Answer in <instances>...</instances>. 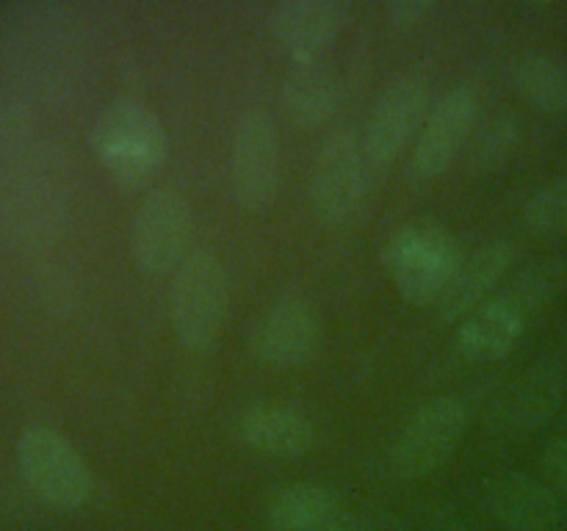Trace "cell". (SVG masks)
Segmentation results:
<instances>
[{
	"mask_svg": "<svg viewBox=\"0 0 567 531\" xmlns=\"http://www.w3.org/2000/svg\"><path fill=\"white\" fill-rule=\"evenodd\" d=\"M92 147L116 180L142 183L164 166L169 138L153 108L136 100H116L94 119Z\"/></svg>",
	"mask_w": 567,
	"mask_h": 531,
	"instance_id": "cell-1",
	"label": "cell"
},
{
	"mask_svg": "<svg viewBox=\"0 0 567 531\" xmlns=\"http://www.w3.org/2000/svg\"><path fill=\"white\" fill-rule=\"evenodd\" d=\"M230 277L225 263L208 249L188 252L172 274L169 321L172 332L188 352L214 346L227 319Z\"/></svg>",
	"mask_w": 567,
	"mask_h": 531,
	"instance_id": "cell-2",
	"label": "cell"
},
{
	"mask_svg": "<svg viewBox=\"0 0 567 531\" xmlns=\"http://www.w3.org/2000/svg\"><path fill=\"white\" fill-rule=\"evenodd\" d=\"M227 183L238 208L264 214L277 202L282 183L277 125L264 108L244 111L230 133Z\"/></svg>",
	"mask_w": 567,
	"mask_h": 531,
	"instance_id": "cell-3",
	"label": "cell"
},
{
	"mask_svg": "<svg viewBox=\"0 0 567 531\" xmlns=\"http://www.w3.org/2000/svg\"><path fill=\"white\" fill-rule=\"evenodd\" d=\"M17 465L25 485L50 507L75 509L94 490L86 459L53 426L33 424L22 429L17 437Z\"/></svg>",
	"mask_w": 567,
	"mask_h": 531,
	"instance_id": "cell-4",
	"label": "cell"
},
{
	"mask_svg": "<svg viewBox=\"0 0 567 531\" xmlns=\"http://www.w3.org/2000/svg\"><path fill=\"white\" fill-rule=\"evenodd\" d=\"M463 249L437 225H408L388 241L385 269L410 304H432L452 280Z\"/></svg>",
	"mask_w": 567,
	"mask_h": 531,
	"instance_id": "cell-5",
	"label": "cell"
},
{
	"mask_svg": "<svg viewBox=\"0 0 567 531\" xmlns=\"http://www.w3.org/2000/svg\"><path fill=\"white\" fill-rule=\"evenodd\" d=\"M468 426V407L457 396H435L421 404L399 429L388 468L399 479H419L441 468L454 451Z\"/></svg>",
	"mask_w": 567,
	"mask_h": 531,
	"instance_id": "cell-6",
	"label": "cell"
},
{
	"mask_svg": "<svg viewBox=\"0 0 567 531\" xmlns=\"http://www.w3.org/2000/svg\"><path fill=\"white\" fill-rule=\"evenodd\" d=\"M432 86L419 75H404L388 83L377 97L363 127V153L371 171H385L399 155L413 147L432 108Z\"/></svg>",
	"mask_w": 567,
	"mask_h": 531,
	"instance_id": "cell-7",
	"label": "cell"
},
{
	"mask_svg": "<svg viewBox=\"0 0 567 531\" xmlns=\"http://www.w3.org/2000/svg\"><path fill=\"white\" fill-rule=\"evenodd\" d=\"M374 177L360 136L338 131L321 144L310 177V202L324 225H343L363 205Z\"/></svg>",
	"mask_w": 567,
	"mask_h": 531,
	"instance_id": "cell-8",
	"label": "cell"
},
{
	"mask_svg": "<svg viewBox=\"0 0 567 531\" xmlns=\"http://www.w3.org/2000/svg\"><path fill=\"white\" fill-rule=\"evenodd\" d=\"M192 205L175 188H155L131 225V252L144 274H175L188 258Z\"/></svg>",
	"mask_w": 567,
	"mask_h": 531,
	"instance_id": "cell-9",
	"label": "cell"
},
{
	"mask_svg": "<svg viewBox=\"0 0 567 531\" xmlns=\"http://www.w3.org/2000/svg\"><path fill=\"white\" fill-rule=\"evenodd\" d=\"M476 125V97L471 88L457 86L432 103L424 127L413 144L410 171L421 180L443 175L463 155Z\"/></svg>",
	"mask_w": 567,
	"mask_h": 531,
	"instance_id": "cell-10",
	"label": "cell"
},
{
	"mask_svg": "<svg viewBox=\"0 0 567 531\" xmlns=\"http://www.w3.org/2000/svg\"><path fill=\"white\" fill-rule=\"evenodd\" d=\"M255 357L277 368H291L316 357L321 346V321L316 310L302 299H277L255 319L252 335Z\"/></svg>",
	"mask_w": 567,
	"mask_h": 531,
	"instance_id": "cell-11",
	"label": "cell"
},
{
	"mask_svg": "<svg viewBox=\"0 0 567 531\" xmlns=\"http://www.w3.org/2000/svg\"><path fill=\"white\" fill-rule=\"evenodd\" d=\"M347 17L341 0H282L271 11V33L293 64H316L338 42Z\"/></svg>",
	"mask_w": 567,
	"mask_h": 531,
	"instance_id": "cell-12",
	"label": "cell"
},
{
	"mask_svg": "<svg viewBox=\"0 0 567 531\" xmlns=\"http://www.w3.org/2000/svg\"><path fill=\"white\" fill-rule=\"evenodd\" d=\"M487 512L509 531H559L565 523L563 498L529 473H502L485 490Z\"/></svg>",
	"mask_w": 567,
	"mask_h": 531,
	"instance_id": "cell-13",
	"label": "cell"
},
{
	"mask_svg": "<svg viewBox=\"0 0 567 531\" xmlns=\"http://www.w3.org/2000/svg\"><path fill=\"white\" fill-rule=\"evenodd\" d=\"M509 263H513V247L509 241H498V238L471 249V252H463L441 299L432 304L437 319L452 324V321L465 319L471 310L482 308L487 293L504 280Z\"/></svg>",
	"mask_w": 567,
	"mask_h": 531,
	"instance_id": "cell-14",
	"label": "cell"
},
{
	"mask_svg": "<svg viewBox=\"0 0 567 531\" xmlns=\"http://www.w3.org/2000/svg\"><path fill=\"white\" fill-rule=\"evenodd\" d=\"M238 440L252 451L277 459L302 457L313 446L316 429L308 415L291 407H249L236 420Z\"/></svg>",
	"mask_w": 567,
	"mask_h": 531,
	"instance_id": "cell-15",
	"label": "cell"
},
{
	"mask_svg": "<svg viewBox=\"0 0 567 531\" xmlns=\"http://www.w3.org/2000/svg\"><path fill=\"white\" fill-rule=\"evenodd\" d=\"M524 324L526 315L520 310H515L504 299H496V302H485L482 308L471 310L465 319L457 321L454 343L468 360L491 363V360L507 357L518 346Z\"/></svg>",
	"mask_w": 567,
	"mask_h": 531,
	"instance_id": "cell-16",
	"label": "cell"
},
{
	"mask_svg": "<svg viewBox=\"0 0 567 531\" xmlns=\"http://www.w3.org/2000/svg\"><path fill=\"white\" fill-rule=\"evenodd\" d=\"M343 86L327 66L293 64L280 81V108L299 127H321L341 108Z\"/></svg>",
	"mask_w": 567,
	"mask_h": 531,
	"instance_id": "cell-17",
	"label": "cell"
},
{
	"mask_svg": "<svg viewBox=\"0 0 567 531\" xmlns=\"http://www.w3.org/2000/svg\"><path fill=\"white\" fill-rule=\"evenodd\" d=\"M338 514V496L330 487L293 485L271 498L266 523L271 531H319Z\"/></svg>",
	"mask_w": 567,
	"mask_h": 531,
	"instance_id": "cell-18",
	"label": "cell"
},
{
	"mask_svg": "<svg viewBox=\"0 0 567 531\" xmlns=\"http://www.w3.org/2000/svg\"><path fill=\"white\" fill-rule=\"evenodd\" d=\"M520 142V125L509 111H496L485 116L480 125L471 131L468 144L463 149V169L471 177H487L502 169L513 158L515 147Z\"/></svg>",
	"mask_w": 567,
	"mask_h": 531,
	"instance_id": "cell-19",
	"label": "cell"
},
{
	"mask_svg": "<svg viewBox=\"0 0 567 531\" xmlns=\"http://www.w3.org/2000/svg\"><path fill=\"white\" fill-rule=\"evenodd\" d=\"M515 92L546 114L567 108V64L548 53H529L515 64Z\"/></svg>",
	"mask_w": 567,
	"mask_h": 531,
	"instance_id": "cell-20",
	"label": "cell"
},
{
	"mask_svg": "<svg viewBox=\"0 0 567 531\" xmlns=\"http://www.w3.org/2000/svg\"><path fill=\"white\" fill-rule=\"evenodd\" d=\"M563 282H565V263H559V260L535 263L513 282V288H509V293L504 296V302H509L515 310H520V313L526 315L529 310L546 304L548 299L563 288Z\"/></svg>",
	"mask_w": 567,
	"mask_h": 531,
	"instance_id": "cell-21",
	"label": "cell"
},
{
	"mask_svg": "<svg viewBox=\"0 0 567 531\" xmlns=\"http://www.w3.org/2000/svg\"><path fill=\"white\" fill-rule=\"evenodd\" d=\"M524 225L537 236L567 232V177L537 188L524 205Z\"/></svg>",
	"mask_w": 567,
	"mask_h": 531,
	"instance_id": "cell-22",
	"label": "cell"
},
{
	"mask_svg": "<svg viewBox=\"0 0 567 531\" xmlns=\"http://www.w3.org/2000/svg\"><path fill=\"white\" fill-rule=\"evenodd\" d=\"M540 468L543 476H546V485L551 487L563 501H567V437L554 440L551 446L543 451Z\"/></svg>",
	"mask_w": 567,
	"mask_h": 531,
	"instance_id": "cell-23",
	"label": "cell"
},
{
	"mask_svg": "<svg viewBox=\"0 0 567 531\" xmlns=\"http://www.w3.org/2000/svg\"><path fill=\"white\" fill-rule=\"evenodd\" d=\"M435 11L432 0H391L385 6V20L391 22V28H415L426 20V17Z\"/></svg>",
	"mask_w": 567,
	"mask_h": 531,
	"instance_id": "cell-24",
	"label": "cell"
},
{
	"mask_svg": "<svg viewBox=\"0 0 567 531\" xmlns=\"http://www.w3.org/2000/svg\"><path fill=\"white\" fill-rule=\"evenodd\" d=\"M319 531H371L369 520L358 518V514H338L336 520H330L327 525H321Z\"/></svg>",
	"mask_w": 567,
	"mask_h": 531,
	"instance_id": "cell-25",
	"label": "cell"
}]
</instances>
